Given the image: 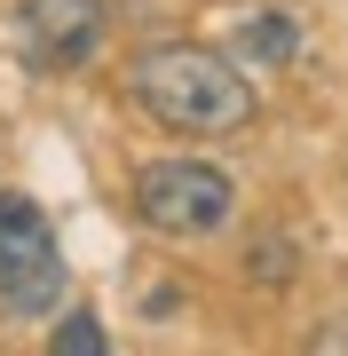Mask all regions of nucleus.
I'll list each match as a JSON object with an SVG mask.
<instances>
[{
    "label": "nucleus",
    "mask_w": 348,
    "mask_h": 356,
    "mask_svg": "<svg viewBox=\"0 0 348 356\" xmlns=\"http://www.w3.org/2000/svg\"><path fill=\"white\" fill-rule=\"evenodd\" d=\"M127 95L142 103V119H158L167 135L214 143L238 135L254 119V79H245L222 48H198V40H158L127 64Z\"/></svg>",
    "instance_id": "obj_1"
},
{
    "label": "nucleus",
    "mask_w": 348,
    "mask_h": 356,
    "mask_svg": "<svg viewBox=\"0 0 348 356\" xmlns=\"http://www.w3.org/2000/svg\"><path fill=\"white\" fill-rule=\"evenodd\" d=\"M0 309L8 317H56L64 309V245L24 191H0Z\"/></svg>",
    "instance_id": "obj_2"
},
{
    "label": "nucleus",
    "mask_w": 348,
    "mask_h": 356,
    "mask_svg": "<svg viewBox=\"0 0 348 356\" xmlns=\"http://www.w3.org/2000/svg\"><path fill=\"white\" fill-rule=\"evenodd\" d=\"M135 214L158 238H206L238 214V182L214 159H151L135 175Z\"/></svg>",
    "instance_id": "obj_3"
},
{
    "label": "nucleus",
    "mask_w": 348,
    "mask_h": 356,
    "mask_svg": "<svg viewBox=\"0 0 348 356\" xmlns=\"http://www.w3.org/2000/svg\"><path fill=\"white\" fill-rule=\"evenodd\" d=\"M103 0H24L16 8V56H24L32 72H79L103 56Z\"/></svg>",
    "instance_id": "obj_4"
},
{
    "label": "nucleus",
    "mask_w": 348,
    "mask_h": 356,
    "mask_svg": "<svg viewBox=\"0 0 348 356\" xmlns=\"http://www.w3.org/2000/svg\"><path fill=\"white\" fill-rule=\"evenodd\" d=\"M238 48L245 56H254V64H293V56H301V24H293V16H285V8H261V16H245V24H238Z\"/></svg>",
    "instance_id": "obj_5"
},
{
    "label": "nucleus",
    "mask_w": 348,
    "mask_h": 356,
    "mask_svg": "<svg viewBox=\"0 0 348 356\" xmlns=\"http://www.w3.org/2000/svg\"><path fill=\"white\" fill-rule=\"evenodd\" d=\"M48 356H111L103 317H95V309H64V317H56V332H48Z\"/></svg>",
    "instance_id": "obj_6"
},
{
    "label": "nucleus",
    "mask_w": 348,
    "mask_h": 356,
    "mask_svg": "<svg viewBox=\"0 0 348 356\" xmlns=\"http://www.w3.org/2000/svg\"><path fill=\"white\" fill-rule=\"evenodd\" d=\"M245 277H261V285H285V277H293V245H285L277 229H270V238H261L254 254H245Z\"/></svg>",
    "instance_id": "obj_7"
}]
</instances>
